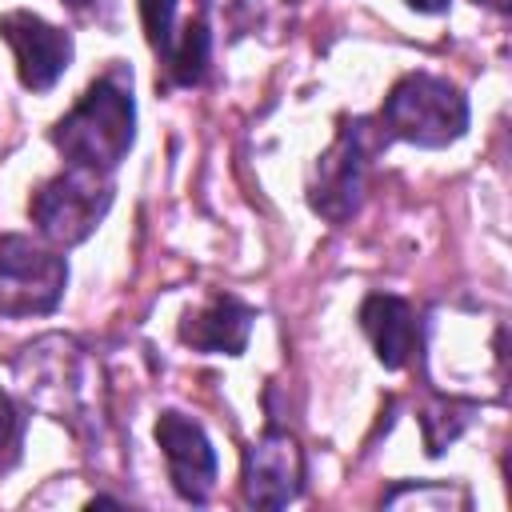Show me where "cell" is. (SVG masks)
<instances>
[{
	"label": "cell",
	"mask_w": 512,
	"mask_h": 512,
	"mask_svg": "<svg viewBox=\"0 0 512 512\" xmlns=\"http://www.w3.org/2000/svg\"><path fill=\"white\" fill-rule=\"evenodd\" d=\"M68 264L56 248L4 232L0 236V312L4 316H44L64 300Z\"/></svg>",
	"instance_id": "5"
},
{
	"label": "cell",
	"mask_w": 512,
	"mask_h": 512,
	"mask_svg": "<svg viewBox=\"0 0 512 512\" xmlns=\"http://www.w3.org/2000/svg\"><path fill=\"white\" fill-rule=\"evenodd\" d=\"M384 140L388 136L372 120H352L336 132L332 148L316 160L312 180H308V204H312L316 216H324L332 224H344L360 208L368 164H372V156L380 152Z\"/></svg>",
	"instance_id": "3"
},
{
	"label": "cell",
	"mask_w": 512,
	"mask_h": 512,
	"mask_svg": "<svg viewBox=\"0 0 512 512\" xmlns=\"http://www.w3.org/2000/svg\"><path fill=\"white\" fill-rule=\"evenodd\" d=\"M60 4H68V8H88L92 0H60Z\"/></svg>",
	"instance_id": "16"
},
{
	"label": "cell",
	"mask_w": 512,
	"mask_h": 512,
	"mask_svg": "<svg viewBox=\"0 0 512 512\" xmlns=\"http://www.w3.org/2000/svg\"><path fill=\"white\" fill-rule=\"evenodd\" d=\"M252 320L256 312L236 300V296H216L204 308L188 312L180 324V340L200 348V352H224V356H240L248 336H252Z\"/></svg>",
	"instance_id": "10"
},
{
	"label": "cell",
	"mask_w": 512,
	"mask_h": 512,
	"mask_svg": "<svg viewBox=\"0 0 512 512\" xmlns=\"http://www.w3.org/2000/svg\"><path fill=\"white\" fill-rule=\"evenodd\" d=\"M360 328L372 340L376 360L392 372L404 368L412 360L416 344H420V328H416V316H412L408 300L388 296V292H372L360 304Z\"/></svg>",
	"instance_id": "9"
},
{
	"label": "cell",
	"mask_w": 512,
	"mask_h": 512,
	"mask_svg": "<svg viewBox=\"0 0 512 512\" xmlns=\"http://www.w3.org/2000/svg\"><path fill=\"white\" fill-rule=\"evenodd\" d=\"M404 4H412L416 12H432V16H436V12H448L452 0H404Z\"/></svg>",
	"instance_id": "14"
},
{
	"label": "cell",
	"mask_w": 512,
	"mask_h": 512,
	"mask_svg": "<svg viewBox=\"0 0 512 512\" xmlns=\"http://www.w3.org/2000/svg\"><path fill=\"white\" fill-rule=\"evenodd\" d=\"M136 136V104L132 84L120 80V72H108L92 80V88L76 100L72 112H64L52 128V144L72 168L108 176L132 148Z\"/></svg>",
	"instance_id": "1"
},
{
	"label": "cell",
	"mask_w": 512,
	"mask_h": 512,
	"mask_svg": "<svg viewBox=\"0 0 512 512\" xmlns=\"http://www.w3.org/2000/svg\"><path fill=\"white\" fill-rule=\"evenodd\" d=\"M112 204V184L100 172H84V168H64L60 176H52L48 184L36 188L28 212L40 228V236L56 248H72L80 240H88L96 232V224L104 220Z\"/></svg>",
	"instance_id": "4"
},
{
	"label": "cell",
	"mask_w": 512,
	"mask_h": 512,
	"mask_svg": "<svg viewBox=\"0 0 512 512\" xmlns=\"http://www.w3.org/2000/svg\"><path fill=\"white\" fill-rule=\"evenodd\" d=\"M400 500H416V504H432V500H440V504H468V492H448L444 484H436V488H400V492L388 496V504H400Z\"/></svg>",
	"instance_id": "13"
},
{
	"label": "cell",
	"mask_w": 512,
	"mask_h": 512,
	"mask_svg": "<svg viewBox=\"0 0 512 512\" xmlns=\"http://www.w3.org/2000/svg\"><path fill=\"white\" fill-rule=\"evenodd\" d=\"M20 436H24V416L16 412L12 396L0 388V464H8L20 448Z\"/></svg>",
	"instance_id": "12"
},
{
	"label": "cell",
	"mask_w": 512,
	"mask_h": 512,
	"mask_svg": "<svg viewBox=\"0 0 512 512\" xmlns=\"http://www.w3.org/2000/svg\"><path fill=\"white\" fill-rule=\"evenodd\" d=\"M468 128V100L456 84L432 72H408L380 104V132L416 148H444Z\"/></svg>",
	"instance_id": "2"
},
{
	"label": "cell",
	"mask_w": 512,
	"mask_h": 512,
	"mask_svg": "<svg viewBox=\"0 0 512 512\" xmlns=\"http://www.w3.org/2000/svg\"><path fill=\"white\" fill-rule=\"evenodd\" d=\"M140 16H144V32L148 44L156 52L172 48V16H176V0H140Z\"/></svg>",
	"instance_id": "11"
},
{
	"label": "cell",
	"mask_w": 512,
	"mask_h": 512,
	"mask_svg": "<svg viewBox=\"0 0 512 512\" xmlns=\"http://www.w3.org/2000/svg\"><path fill=\"white\" fill-rule=\"evenodd\" d=\"M156 444L168 460V480L188 504H208L216 488V448L208 432L184 416V412H160L156 420Z\"/></svg>",
	"instance_id": "7"
},
{
	"label": "cell",
	"mask_w": 512,
	"mask_h": 512,
	"mask_svg": "<svg viewBox=\"0 0 512 512\" xmlns=\"http://www.w3.org/2000/svg\"><path fill=\"white\" fill-rule=\"evenodd\" d=\"M0 36L8 40L12 56H16V72L20 84L32 92H48L64 68L72 64V36L56 24H48L44 16L28 12V8H12L0 16Z\"/></svg>",
	"instance_id": "6"
},
{
	"label": "cell",
	"mask_w": 512,
	"mask_h": 512,
	"mask_svg": "<svg viewBox=\"0 0 512 512\" xmlns=\"http://www.w3.org/2000/svg\"><path fill=\"white\" fill-rule=\"evenodd\" d=\"M304 484V452L292 432L268 428L244 452V500L252 508H288Z\"/></svg>",
	"instance_id": "8"
},
{
	"label": "cell",
	"mask_w": 512,
	"mask_h": 512,
	"mask_svg": "<svg viewBox=\"0 0 512 512\" xmlns=\"http://www.w3.org/2000/svg\"><path fill=\"white\" fill-rule=\"evenodd\" d=\"M476 4H484V8H496V12H508V4H512V0H476Z\"/></svg>",
	"instance_id": "15"
}]
</instances>
